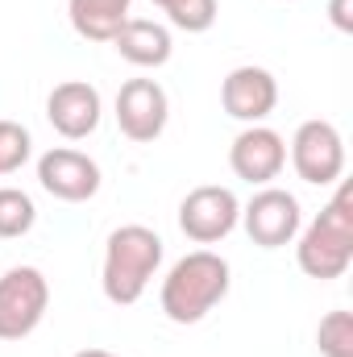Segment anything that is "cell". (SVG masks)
I'll use <instances>...</instances> for the list:
<instances>
[{
	"mask_svg": "<svg viewBox=\"0 0 353 357\" xmlns=\"http://www.w3.org/2000/svg\"><path fill=\"white\" fill-rule=\"evenodd\" d=\"M38 225V208L21 187H0V241L25 237Z\"/></svg>",
	"mask_w": 353,
	"mask_h": 357,
	"instance_id": "15",
	"label": "cell"
},
{
	"mask_svg": "<svg viewBox=\"0 0 353 357\" xmlns=\"http://www.w3.org/2000/svg\"><path fill=\"white\" fill-rule=\"evenodd\" d=\"M129 4L133 0H67V17L71 29L88 42H112L117 29L129 21Z\"/></svg>",
	"mask_w": 353,
	"mask_h": 357,
	"instance_id": "14",
	"label": "cell"
},
{
	"mask_svg": "<svg viewBox=\"0 0 353 357\" xmlns=\"http://www.w3.org/2000/svg\"><path fill=\"white\" fill-rule=\"evenodd\" d=\"M163 266V237L146 225H121L108 233L104 245V270H100V287L104 299L117 307H129L146 295L150 278Z\"/></svg>",
	"mask_w": 353,
	"mask_h": 357,
	"instance_id": "1",
	"label": "cell"
},
{
	"mask_svg": "<svg viewBox=\"0 0 353 357\" xmlns=\"http://www.w3.org/2000/svg\"><path fill=\"white\" fill-rule=\"evenodd\" d=\"M154 4L183 33H204L216 25V0H154Z\"/></svg>",
	"mask_w": 353,
	"mask_h": 357,
	"instance_id": "16",
	"label": "cell"
},
{
	"mask_svg": "<svg viewBox=\"0 0 353 357\" xmlns=\"http://www.w3.org/2000/svg\"><path fill=\"white\" fill-rule=\"evenodd\" d=\"M29 154H33V137H29V129L17 125V121H0V175L21 171V167L29 162Z\"/></svg>",
	"mask_w": 353,
	"mask_h": 357,
	"instance_id": "18",
	"label": "cell"
},
{
	"mask_svg": "<svg viewBox=\"0 0 353 357\" xmlns=\"http://www.w3.org/2000/svg\"><path fill=\"white\" fill-rule=\"evenodd\" d=\"M316 345L324 357H353V316L350 312H329L316 328Z\"/></svg>",
	"mask_w": 353,
	"mask_h": 357,
	"instance_id": "17",
	"label": "cell"
},
{
	"mask_svg": "<svg viewBox=\"0 0 353 357\" xmlns=\"http://www.w3.org/2000/svg\"><path fill=\"white\" fill-rule=\"evenodd\" d=\"M100 116H104V104H100V91L91 88L88 79H67L46 96V121L67 142L91 137L100 129Z\"/></svg>",
	"mask_w": 353,
	"mask_h": 357,
	"instance_id": "12",
	"label": "cell"
},
{
	"mask_svg": "<svg viewBox=\"0 0 353 357\" xmlns=\"http://www.w3.org/2000/svg\"><path fill=\"white\" fill-rule=\"evenodd\" d=\"M237 225H241V199H237L229 187L204 183V187L187 191L183 204H179V229H183V237L195 241V245H216V241H225Z\"/></svg>",
	"mask_w": 353,
	"mask_h": 357,
	"instance_id": "6",
	"label": "cell"
},
{
	"mask_svg": "<svg viewBox=\"0 0 353 357\" xmlns=\"http://www.w3.org/2000/svg\"><path fill=\"white\" fill-rule=\"evenodd\" d=\"M353 0H329V17H333V25H337V29H341V33H350L353 29V8H350Z\"/></svg>",
	"mask_w": 353,
	"mask_h": 357,
	"instance_id": "19",
	"label": "cell"
},
{
	"mask_svg": "<svg viewBox=\"0 0 353 357\" xmlns=\"http://www.w3.org/2000/svg\"><path fill=\"white\" fill-rule=\"evenodd\" d=\"M220 104L233 121H246V125H262L266 116L274 112L278 104V79L266 71V67H233L220 84Z\"/></svg>",
	"mask_w": 353,
	"mask_h": 357,
	"instance_id": "11",
	"label": "cell"
},
{
	"mask_svg": "<svg viewBox=\"0 0 353 357\" xmlns=\"http://www.w3.org/2000/svg\"><path fill=\"white\" fill-rule=\"evenodd\" d=\"M229 167L237 178H246L254 187H270V178H278L287 167L283 133H274L270 125H246L229 146Z\"/></svg>",
	"mask_w": 353,
	"mask_h": 357,
	"instance_id": "10",
	"label": "cell"
},
{
	"mask_svg": "<svg viewBox=\"0 0 353 357\" xmlns=\"http://www.w3.org/2000/svg\"><path fill=\"white\" fill-rule=\"evenodd\" d=\"M38 183H42L46 195H54L63 204H84L100 191V167L84 150L54 146L38 158Z\"/></svg>",
	"mask_w": 353,
	"mask_h": 357,
	"instance_id": "9",
	"label": "cell"
},
{
	"mask_svg": "<svg viewBox=\"0 0 353 357\" xmlns=\"http://www.w3.org/2000/svg\"><path fill=\"white\" fill-rule=\"evenodd\" d=\"M171 121V100L158 79H129L117 91V125L129 142H158Z\"/></svg>",
	"mask_w": 353,
	"mask_h": 357,
	"instance_id": "8",
	"label": "cell"
},
{
	"mask_svg": "<svg viewBox=\"0 0 353 357\" xmlns=\"http://www.w3.org/2000/svg\"><path fill=\"white\" fill-rule=\"evenodd\" d=\"M112 46H117V54H121L125 63H133V67H142V71L167 67V63H171V50H175L171 29L158 25V21H146V17H129V21L117 29Z\"/></svg>",
	"mask_w": 353,
	"mask_h": 357,
	"instance_id": "13",
	"label": "cell"
},
{
	"mask_svg": "<svg viewBox=\"0 0 353 357\" xmlns=\"http://www.w3.org/2000/svg\"><path fill=\"white\" fill-rule=\"evenodd\" d=\"M229 282H233V270L220 254L212 250H191L183 254L171 274L163 278V312L167 320L175 324H200L225 295H229Z\"/></svg>",
	"mask_w": 353,
	"mask_h": 357,
	"instance_id": "2",
	"label": "cell"
},
{
	"mask_svg": "<svg viewBox=\"0 0 353 357\" xmlns=\"http://www.w3.org/2000/svg\"><path fill=\"white\" fill-rule=\"evenodd\" d=\"M75 357H117V354H108V349H80Z\"/></svg>",
	"mask_w": 353,
	"mask_h": 357,
	"instance_id": "20",
	"label": "cell"
},
{
	"mask_svg": "<svg viewBox=\"0 0 353 357\" xmlns=\"http://www.w3.org/2000/svg\"><path fill=\"white\" fill-rule=\"evenodd\" d=\"M295 262L308 278H341L353 262V187L337 183L333 199L320 208V216L299 229V245H295Z\"/></svg>",
	"mask_w": 353,
	"mask_h": 357,
	"instance_id": "3",
	"label": "cell"
},
{
	"mask_svg": "<svg viewBox=\"0 0 353 357\" xmlns=\"http://www.w3.org/2000/svg\"><path fill=\"white\" fill-rule=\"evenodd\" d=\"M50 307V282L38 266L0 274V341H25Z\"/></svg>",
	"mask_w": 353,
	"mask_h": 357,
	"instance_id": "4",
	"label": "cell"
},
{
	"mask_svg": "<svg viewBox=\"0 0 353 357\" xmlns=\"http://www.w3.org/2000/svg\"><path fill=\"white\" fill-rule=\"evenodd\" d=\"M241 225L250 233L254 245L262 250H283L299 237L303 229V212H299V199L283 187H262L254 191V199L241 208Z\"/></svg>",
	"mask_w": 353,
	"mask_h": 357,
	"instance_id": "7",
	"label": "cell"
},
{
	"mask_svg": "<svg viewBox=\"0 0 353 357\" xmlns=\"http://www.w3.org/2000/svg\"><path fill=\"white\" fill-rule=\"evenodd\" d=\"M291 167L312 187H333L345 175V137L333 121H303L291 137Z\"/></svg>",
	"mask_w": 353,
	"mask_h": 357,
	"instance_id": "5",
	"label": "cell"
}]
</instances>
